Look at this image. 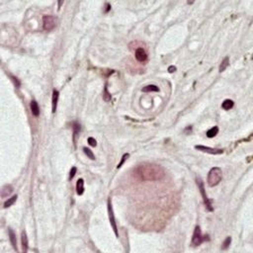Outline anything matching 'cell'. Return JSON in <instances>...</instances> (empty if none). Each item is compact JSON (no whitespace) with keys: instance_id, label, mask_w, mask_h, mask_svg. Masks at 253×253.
I'll use <instances>...</instances> for the list:
<instances>
[{"instance_id":"9","label":"cell","mask_w":253,"mask_h":253,"mask_svg":"<svg viewBox=\"0 0 253 253\" xmlns=\"http://www.w3.org/2000/svg\"><path fill=\"white\" fill-rule=\"evenodd\" d=\"M58 97H59L58 91L54 89V90L53 91V99H51V112H53V113H56V111Z\"/></svg>"},{"instance_id":"8","label":"cell","mask_w":253,"mask_h":253,"mask_svg":"<svg viewBox=\"0 0 253 253\" xmlns=\"http://www.w3.org/2000/svg\"><path fill=\"white\" fill-rule=\"evenodd\" d=\"M135 56L137 61L145 62L147 59V53L143 48H137L135 51Z\"/></svg>"},{"instance_id":"27","label":"cell","mask_w":253,"mask_h":253,"mask_svg":"<svg viewBox=\"0 0 253 253\" xmlns=\"http://www.w3.org/2000/svg\"><path fill=\"white\" fill-rule=\"evenodd\" d=\"M176 70V67L174 66H169L168 67V71L170 72V73H172V72H174Z\"/></svg>"},{"instance_id":"17","label":"cell","mask_w":253,"mask_h":253,"mask_svg":"<svg viewBox=\"0 0 253 253\" xmlns=\"http://www.w3.org/2000/svg\"><path fill=\"white\" fill-rule=\"evenodd\" d=\"M228 66H229V58H228V56H226V58L223 59V61H221V63L220 68H218V70H220L221 72L225 71V70L226 69V67H228Z\"/></svg>"},{"instance_id":"28","label":"cell","mask_w":253,"mask_h":253,"mask_svg":"<svg viewBox=\"0 0 253 253\" xmlns=\"http://www.w3.org/2000/svg\"><path fill=\"white\" fill-rule=\"evenodd\" d=\"M110 8H111V6H110V5H109V4H106V10H105V12H106V13L108 12L109 10H110Z\"/></svg>"},{"instance_id":"11","label":"cell","mask_w":253,"mask_h":253,"mask_svg":"<svg viewBox=\"0 0 253 253\" xmlns=\"http://www.w3.org/2000/svg\"><path fill=\"white\" fill-rule=\"evenodd\" d=\"M12 192H13V187L11 186V185H8V184L5 185L1 190V197L2 198L8 197Z\"/></svg>"},{"instance_id":"22","label":"cell","mask_w":253,"mask_h":253,"mask_svg":"<svg viewBox=\"0 0 253 253\" xmlns=\"http://www.w3.org/2000/svg\"><path fill=\"white\" fill-rule=\"evenodd\" d=\"M80 131V125L77 124V123H74L73 124V140L75 142V137L77 135V134Z\"/></svg>"},{"instance_id":"12","label":"cell","mask_w":253,"mask_h":253,"mask_svg":"<svg viewBox=\"0 0 253 253\" xmlns=\"http://www.w3.org/2000/svg\"><path fill=\"white\" fill-rule=\"evenodd\" d=\"M31 111H32V114L34 115L35 117H38L40 115V108H39V105L38 103L36 102L35 100H33L31 102Z\"/></svg>"},{"instance_id":"20","label":"cell","mask_w":253,"mask_h":253,"mask_svg":"<svg viewBox=\"0 0 253 253\" xmlns=\"http://www.w3.org/2000/svg\"><path fill=\"white\" fill-rule=\"evenodd\" d=\"M103 100L106 101V102H110L111 101V94L108 92V88H107V86H105V88H104Z\"/></svg>"},{"instance_id":"10","label":"cell","mask_w":253,"mask_h":253,"mask_svg":"<svg viewBox=\"0 0 253 253\" xmlns=\"http://www.w3.org/2000/svg\"><path fill=\"white\" fill-rule=\"evenodd\" d=\"M21 241H22V248L23 251L27 252L28 251V237H27V233L26 231H22L21 233Z\"/></svg>"},{"instance_id":"5","label":"cell","mask_w":253,"mask_h":253,"mask_svg":"<svg viewBox=\"0 0 253 253\" xmlns=\"http://www.w3.org/2000/svg\"><path fill=\"white\" fill-rule=\"evenodd\" d=\"M197 183H198V186H199V188H200L201 194H202V196H203V200H204V203H205L206 207H207V209H208L209 211H213L212 204H211V201L209 200V199H208V197H207V194H206V192H205L204 184H203L202 180H201V179H198V180H197Z\"/></svg>"},{"instance_id":"7","label":"cell","mask_w":253,"mask_h":253,"mask_svg":"<svg viewBox=\"0 0 253 253\" xmlns=\"http://www.w3.org/2000/svg\"><path fill=\"white\" fill-rule=\"evenodd\" d=\"M195 148L200 151H203V152L211 153V154H221V153L223 152V150L220 149V148H212L209 147H205V145H196Z\"/></svg>"},{"instance_id":"14","label":"cell","mask_w":253,"mask_h":253,"mask_svg":"<svg viewBox=\"0 0 253 253\" xmlns=\"http://www.w3.org/2000/svg\"><path fill=\"white\" fill-rule=\"evenodd\" d=\"M83 192H84V180L80 178L76 183V193L78 195H82Z\"/></svg>"},{"instance_id":"3","label":"cell","mask_w":253,"mask_h":253,"mask_svg":"<svg viewBox=\"0 0 253 253\" xmlns=\"http://www.w3.org/2000/svg\"><path fill=\"white\" fill-rule=\"evenodd\" d=\"M56 26V18L51 15H45L43 17V27L44 30L47 32H49Z\"/></svg>"},{"instance_id":"4","label":"cell","mask_w":253,"mask_h":253,"mask_svg":"<svg viewBox=\"0 0 253 253\" xmlns=\"http://www.w3.org/2000/svg\"><path fill=\"white\" fill-rule=\"evenodd\" d=\"M204 240H205V237L202 235L201 228L199 226H197L196 228H195L194 234H193V237H192V243L194 246H198V245H200Z\"/></svg>"},{"instance_id":"24","label":"cell","mask_w":253,"mask_h":253,"mask_svg":"<svg viewBox=\"0 0 253 253\" xmlns=\"http://www.w3.org/2000/svg\"><path fill=\"white\" fill-rule=\"evenodd\" d=\"M88 143H89L91 147H96V144H97L96 140L93 139V137H88Z\"/></svg>"},{"instance_id":"19","label":"cell","mask_w":253,"mask_h":253,"mask_svg":"<svg viewBox=\"0 0 253 253\" xmlns=\"http://www.w3.org/2000/svg\"><path fill=\"white\" fill-rule=\"evenodd\" d=\"M16 200H17V195L16 196H13L11 198H9V199L4 203V208H8V207H10V206H12L15 202H16Z\"/></svg>"},{"instance_id":"26","label":"cell","mask_w":253,"mask_h":253,"mask_svg":"<svg viewBox=\"0 0 253 253\" xmlns=\"http://www.w3.org/2000/svg\"><path fill=\"white\" fill-rule=\"evenodd\" d=\"M76 171H77L76 167H72V168H71V170H70V174H69V179L73 178L74 175L76 174Z\"/></svg>"},{"instance_id":"13","label":"cell","mask_w":253,"mask_h":253,"mask_svg":"<svg viewBox=\"0 0 253 253\" xmlns=\"http://www.w3.org/2000/svg\"><path fill=\"white\" fill-rule=\"evenodd\" d=\"M8 233H9V238H10V241H11L13 248L15 250H17V240H16V235H15L14 231H13L11 228H9Z\"/></svg>"},{"instance_id":"15","label":"cell","mask_w":253,"mask_h":253,"mask_svg":"<svg viewBox=\"0 0 253 253\" xmlns=\"http://www.w3.org/2000/svg\"><path fill=\"white\" fill-rule=\"evenodd\" d=\"M142 92H158L159 88L156 85H147L142 88Z\"/></svg>"},{"instance_id":"2","label":"cell","mask_w":253,"mask_h":253,"mask_svg":"<svg viewBox=\"0 0 253 253\" xmlns=\"http://www.w3.org/2000/svg\"><path fill=\"white\" fill-rule=\"evenodd\" d=\"M223 178V173L221 169L218 167H214L210 170L208 175V184L210 187H214L218 185L221 181Z\"/></svg>"},{"instance_id":"18","label":"cell","mask_w":253,"mask_h":253,"mask_svg":"<svg viewBox=\"0 0 253 253\" xmlns=\"http://www.w3.org/2000/svg\"><path fill=\"white\" fill-rule=\"evenodd\" d=\"M218 127H214L212 129H210L209 131L207 132V137H214L218 135Z\"/></svg>"},{"instance_id":"21","label":"cell","mask_w":253,"mask_h":253,"mask_svg":"<svg viewBox=\"0 0 253 253\" xmlns=\"http://www.w3.org/2000/svg\"><path fill=\"white\" fill-rule=\"evenodd\" d=\"M83 151H84V153L88 156V157L90 158V159H92V160L95 159V155L93 154L92 150H90L89 148H87V147H83Z\"/></svg>"},{"instance_id":"16","label":"cell","mask_w":253,"mask_h":253,"mask_svg":"<svg viewBox=\"0 0 253 253\" xmlns=\"http://www.w3.org/2000/svg\"><path fill=\"white\" fill-rule=\"evenodd\" d=\"M221 107H223V110H229L233 107V101L229 100V99H226V100L223 101V103L221 104Z\"/></svg>"},{"instance_id":"1","label":"cell","mask_w":253,"mask_h":253,"mask_svg":"<svg viewBox=\"0 0 253 253\" xmlns=\"http://www.w3.org/2000/svg\"><path fill=\"white\" fill-rule=\"evenodd\" d=\"M135 175L142 181H158L164 178L165 171L156 164L143 163L135 169Z\"/></svg>"},{"instance_id":"6","label":"cell","mask_w":253,"mask_h":253,"mask_svg":"<svg viewBox=\"0 0 253 253\" xmlns=\"http://www.w3.org/2000/svg\"><path fill=\"white\" fill-rule=\"evenodd\" d=\"M108 214H109V220H110L111 226L114 229V233L116 234V236H118V229H117V225H116V220H115L114 216V212H113V208H112V204H111V200H108Z\"/></svg>"},{"instance_id":"25","label":"cell","mask_w":253,"mask_h":253,"mask_svg":"<svg viewBox=\"0 0 253 253\" xmlns=\"http://www.w3.org/2000/svg\"><path fill=\"white\" fill-rule=\"evenodd\" d=\"M128 157H129V154H128V153H126V154H124V156H123V157H122V160H121V162H120V163L118 164V168H120V167H121V166L123 165V164H124L125 160H126Z\"/></svg>"},{"instance_id":"23","label":"cell","mask_w":253,"mask_h":253,"mask_svg":"<svg viewBox=\"0 0 253 253\" xmlns=\"http://www.w3.org/2000/svg\"><path fill=\"white\" fill-rule=\"evenodd\" d=\"M230 242H231V237H226V240H225V242H223V249H226L228 248V247L229 246V244H230Z\"/></svg>"}]
</instances>
